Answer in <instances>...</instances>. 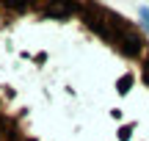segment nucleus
Instances as JSON below:
<instances>
[]
</instances>
